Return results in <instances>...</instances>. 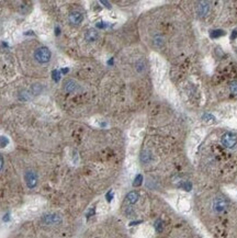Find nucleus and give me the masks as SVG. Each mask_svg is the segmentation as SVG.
Segmentation results:
<instances>
[{"label":"nucleus","instance_id":"1","mask_svg":"<svg viewBox=\"0 0 237 238\" xmlns=\"http://www.w3.org/2000/svg\"><path fill=\"white\" fill-rule=\"evenodd\" d=\"M50 56H52V55H50V52L47 47H40V48H37V50L35 51V53H34L35 59L41 64L50 62Z\"/></svg>","mask_w":237,"mask_h":238},{"label":"nucleus","instance_id":"2","mask_svg":"<svg viewBox=\"0 0 237 238\" xmlns=\"http://www.w3.org/2000/svg\"><path fill=\"white\" fill-rule=\"evenodd\" d=\"M222 144L226 147V148H233L235 147L237 144V135L234 133H225L222 136Z\"/></svg>","mask_w":237,"mask_h":238},{"label":"nucleus","instance_id":"3","mask_svg":"<svg viewBox=\"0 0 237 238\" xmlns=\"http://www.w3.org/2000/svg\"><path fill=\"white\" fill-rule=\"evenodd\" d=\"M24 180H25V183L30 189H33L36 187L37 184V176L36 173L32 170H27L24 173Z\"/></svg>","mask_w":237,"mask_h":238},{"label":"nucleus","instance_id":"4","mask_svg":"<svg viewBox=\"0 0 237 238\" xmlns=\"http://www.w3.org/2000/svg\"><path fill=\"white\" fill-rule=\"evenodd\" d=\"M42 222L45 225H58L62 223V217L58 214H47L42 217Z\"/></svg>","mask_w":237,"mask_h":238},{"label":"nucleus","instance_id":"5","mask_svg":"<svg viewBox=\"0 0 237 238\" xmlns=\"http://www.w3.org/2000/svg\"><path fill=\"white\" fill-rule=\"evenodd\" d=\"M227 207V202L223 198H216L213 202V209L215 212H223Z\"/></svg>","mask_w":237,"mask_h":238},{"label":"nucleus","instance_id":"6","mask_svg":"<svg viewBox=\"0 0 237 238\" xmlns=\"http://www.w3.org/2000/svg\"><path fill=\"white\" fill-rule=\"evenodd\" d=\"M78 88L77 82L73 79H68V80H65L64 82V89L67 92H75Z\"/></svg>","mask_w":237,"mask_h":238},{"label":"nucleus","instance_id":"7","mask_svg":"<svg viewBox=\"0 0 237 238\" xmlns=\"http://www.w3.org/2000/svg\"><path fill=\"white\" fill-rule=\"evenodd\" d=\"M69 21H70V23L74 24V25H77L79 23H81L82 14L80 13V12H77V11L72 12V13L69 14Z\"/></svg>","mask_w":237,"mask_h":238},{"label":"nucleus","instance_id":"8","mask_svg":"<svg viewBox=\"0 0 237 238\" xmlns=\"http://www.w3.org/2000/svg\"><path fill=\"white\" fill-rule=\"evenodd\" d=\"M98 32L95 30V29H90L88 30L86 33V40L88 42H95V41L98 39Z\"/></svg>","mask_w":237,"mask_h":238},{"label":"nucleus","instance_id":"9","mask_svg":"<svg viewBox=\"0 0 237 238\" xmlns=\"http://www.w3.org/2000/svg\"><path fill=\"white\" fill-rule=\"evenodd\" d=\"M138 198H140L138 193L135 192V191H132V192L128 193V195H126V201L128 203H131V204H134V203H136L138 201Z\"/></svg>","mask_w":237,"mask_h":238},{"label":"nucleus","instance_id":"10","mask_svg":"<svg viewBox=\"0 0 237 238\" xmlns=\"http://www.w3.org/2000/svg\"><path fill=\"white\" fill-rule=\"evenodd\" d=\"M208 11H209V6L206 4H201L199 6V14L200 15H205Z\"/></svg>","mask_w":237,"mask_h":238},{"label":"nucleus","instance_id":"11","mask_svg":"<svg viewBox=\"0 0 237 238\" xmlns=\"http://www.w3.org/2000/svg\"><path fill=\"white\" fill-rule=\"evenodd\" d=\"M142 181H143V177H142V175L136 176V178H135L134 182H133V185H134V187H138V185H141L142 184Z\"/></svg>","mask_w":237,"mask_h":238},{"label":"nucleus","instance_id":"12","mask_svg":"<svg viewBox=\"0 0 237 238\" xmlns=\"http://www.w3.org/2000/svg\"><path fill=\"white\" fill-rule=\"evenodd\" d=\"M9 143V140L5 136H0V147H5Z\"/></svg>","mask_w":237,"mask_h":238},{"label":"nucleus","instance_id":"13","mask_svg":"<svg viewBox=\"0 0 237 238\" xmlns=\"http://www.w3.org/2000/svg\"><path fill=\"white\" fill-rule=\"evenodd\" d=\"M229 89L232 91V93L237 94V81H233L231 86H229Z\"/></svg>","mask_w":237,"mask_h":238},{"label":"nucleus","instance_id":"14","mask_svg":"<svg viewBox=\"0 0 237 238\" xmlns=\"http://www.w3.org/2000/svg\"><path fill=\"white\" fill-rule=\"evenodd\" d=\"M52 75H53V79H54L56 82H58V81H59V75H60L59 70H53Z\"/></svg>","mask_w":237,"mask_h":238},{"label":"nucleus","instance_id":"15","mask_svg":"<svg viewBox=\"0 0 237 238\" xmlns=\"http://www.w3.org/2000/svg\"><path fill=\"white\" fill-rule=\"evenodd\" d=\"M155 228L157 232H161V230H163V223H161V220H157V222H156Z\"/></svg>","mask_w":237,"mask_h":238},{"label":"nucleus","instance_id":"16","mask_svg":"<svg viewBox=\"0 0 237 238\" xmlns=\"http://www.w3.org/2000/svg\"><path fill=\"white\" fill-rule=\"evenodd\" d=\"M223 34H224V32H223V31H219V30H217V31L212 32V33H211V36H212V37H216V36L223 35Z\"/></svg>","mask_w":237,"mask_h":238},{"label":"nucleus","instance_id":"17","mask_svg":"<svg viewBox=\"0 0 237 238\" xmlns=\"http://www.w3.org/2000/svg\"><path fill=\"white\" fill-rule=\"evenodd\" d=\"M2 167H4V158L0 155V170L2 169Z\"/></svg>","mask_w":237,"mask_h":238},{"label":"nucleus","instance_id":"18","mask_svg":"<svg viewBox=\"0 0 237 238\" xmlns=\"http://www.w3.org/2000/svg\"><path fill=\"white\" fill-rule=\"evenodd\" d=\"M112 197H113V195H112V194H111V192H109V193L107 194V199H108V201H111V199H112Z\"/></svg>","mask_w":237,"mask_h":238},{"label":"nucleus","instance_id":"19","mask_svg":"<svg viewBox=\"0 0 237 238\" xmlns=\"http://www.w3.org/2000/svg\"><path fill=\"white\" fill-rule=\"evenodd\" d=\"M9 216H10V215H9V213H8V214H6V215L4 216V220H5V222H8V220H10Z\"/></svg>","mask_w":237,"mask_h":238},{"label":"nucleus","instance_id":"20","mask_svg":"<svg viewBox=\"0 0 237 238\" xmlns=\"http://www.w3.org/2000/svg\"><path fill=\"white\" fill-rule=\"evenodd\" d=\"M55 31H56V32H55V34H56V35H58V34H59V29H58V27H56V29H55Z\"/></svg>","mask_w":237,"mask_h":238},{"label":"nucleus","instance_id":"21","mask_svg":"<svg viewBox=\"0 0 237 238\" xmlns=\"http://www.w3.org/2000/svg\"><path fill=\"white\" fill-rule=\"evenodd\" d=\"M101 2H102V4H103V5H107V7H108V8H110V5H109V2H105V1H101Z\"/></svg>","mask_w":237,"mask_h":238},{"label":"nucleus","instance_id":"22","mask_svg":"<svg viewBox=\"0 0 237 238\" xmlns=\"http://www.w3.org/2000/svg\"><path fill=\"white\" fill-rule=\"evenodd\" d=\"M62 72H63V74H67V72H68V69H67V68H65V69H63Z\"/></svg>","mask_w":237,"mask_h":238}]
</instances>
